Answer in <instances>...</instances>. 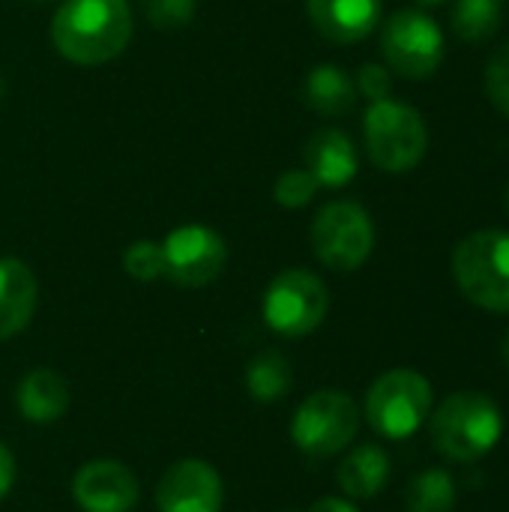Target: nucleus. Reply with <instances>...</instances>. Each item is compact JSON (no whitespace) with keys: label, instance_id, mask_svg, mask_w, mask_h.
Returning a JSON list of instances; mask_svg holds the SVG:
<instances>
[{"label":"nucleus","instance_id":"4be33fe9","mask_svg":"<svg viewBox=\"0 0 509 512\" xmlns=\"http://www.w3.org/2000/svg\"><path fill=\"white\" fill-rule=\"evenodd\" d=\"M123 270L135 279V282H156L165 276V255H162V243L153 240H138L123 252Z\"/></svg>","mask_w":509,"mask_h":512},{"label":"nucleus","instance_id":"bb28decb","mask_svg":"<svg viewBox=\"0 0 509 512\" xmlns=\"http://www.w3.org/2000/svg\"><path fill=\"white\" fill-rule=\"evenodd\" d=\"M12 483H15V456H12V450L0 441V501L9 495Z\"/></svg>","mask_w":509,"mask_h":512},{"label":"nucleus","instance_id":"1a4fd4ad","mask_svg":"<svg viewBox=\"0 0 509 512\" xmlns=\"http://www.w3.org/2000/svg\"><path fill=\"white\" fill-rule=\"evenodd\" d=\"M381 51L393 72L411 81H423L444 60V36L426 12L402 9L390 15L381 30Z\"/></svg>","mask_w":509,"mask_h":512},{"label":"nucleus","instance_id":"ddd939ff","mask_svg":"<svg viewBox=\"0 0 509 512\" xmlns=\"http://www.w3.org/2000/svg\"><path fill=\"white\" fill-rule=\"evenodd\" d=\"M312 27L330 42H360L381 21V0H306Z\"/></svg>","mask_w":509,"mask_h":512},{"label":"nucleus","instance_id":"7c9ffc66","mask_svg":"<svg viewBox=\"0 0 509 512\" xmlns=\"http://www.w3.org/2000/svg\"><path fill=\"white\" fill-rule=\"evenodd\" d=\"M6 96V81H3V75H0V99Z\"/></svg>","mask_w":509,"mask_h":512},{"label":"nucleus","instance_id":"c85d7f7f","mask_svg":"<svg viewBox=\"0 0 509 512\" xmlns=\"http://www.w3.org/2000/svg\"><path fill=\"white\" fill-rule=\"evenodd\" d=\"M501 357H504V363H507L509 369V330L504 333V342H501Z\"/></svg>","mask_w":509,"mask_h":512},{"label":"nucleus","instance_id":"473e14b6","mask_svg":"<svg viewBox=\"0 0 509 512\" xmlns=\"http://www.w3.org/2000/svg\"><path fill=\"white\" fill-rule=\"evenodd\" d=\"M33 3H45V0H33Z\"/></svg>","mask_w":509,"mask_h":512},{"label":"nucleus","instance_id":"0eeeda50","mask_svg":"<svg viewBox=\"0 0 509 512\" xmlns=\"http://www.w3.org/2000/svg\"><path fill=\"white\" fill-rule=\"evenodd\" d=\"M360 432V408L342 390H318L303 399L294 414L291 438L315 459H330L351 447Z\"/></svg>","mask_w":509,"mask_h":512},{"label":"nucleus","instance_id":"a211bd4d","mask_svg":"<svg viewBox=\"0 0 509 512\" xmlns=\"http://www.w3.org/2000/svg\"><path fill=\"white\" fill-rule=\"evenodd\" d=\"M303 102L324 117H342L357 102V84L342 66L321 63L312 66L303 81Z\"/></svg>","mask_w":509,"mask_h":512},{"label":"nucleus","instance_id":"39448f33","mask_svg":"<svg viewBox=\"0 0 509 512\" xmlns=\"http://www.w3.org/2000/svg\"><path fill=\"white\" fill-rule=\"evenodd\" d=\"M432 405L435 393L429 378L417 369H390L366 393V420L381 438L402 441L423 429Z\"/></svg>","mask_w":509,"mask_h":512},{"label":"nucleus","instance_id":"f3484780","mask_svg":"<svg viewBox=\"0 0 509 512\" xmlns=\"http://www.w3.org/2000/svg\"><path fill=\"white\" fill-rule=\"evenodd\" d=\"M387 480H390V456L378 444L354 447L342 459L339 474H336V483L348 501H369V498L381 495Z\"/></svg>","mask_w":509,"mask_h":512},{"label":"nucleus","instance_id":"393cba45","mask_svg":"<svg viewBox=\"0 0 509 512\" xmlns=\"http://www.w3.org/2000/svg\"><path fill=\"white\" fill-rule=\"evenodd\" d=\"M486 93L492 105L509 117V42H504L486 63Z\"/></svg>","mask_w":509,"mask_h":512},{"label":"nucleus","instance_id":"6e6552de","mask_svg":"<svg viewBox=\"0 0 509 512\" xmlns=\"http://www.w3.org/2000/svg\"><path fill=\"white\" fill-rule=\"evenodd\" d=\"M312 249L315 258L336 270H360L375 249V228L369 213L357 201H330L312 219Z\"/></svg>","mask_w":509,"mask_h":512},{"label":"nucleus","instance_id":"5701e85b","mask_svg":"<svg viewBox=\"0 0 509 512\" xmlns=\"http://www.w3.org/2000/svg\"><path fill=\"white\" fill-rule=\"evenodd\" d=\"M318 189H321L318 180L306 168H288L279 174V180L273 186V198H276V204H282L288 210H300L318 195Z\"/></svg>","mask_w":509,"mask_h":512},{"label":"nucleus","instance_id":"f03ea898","mask_svg":"<svg viewBox=\"0 0 509 512\" xmlns=\"http://www.w3.org/2000/svg\"><path fill=\"white\" fill-rule=\"evenodd\" d=\"M429 435L447 462L474 465L498 447L504 435V414L492 396L480 390H459L429 414Z\"/></svg>","mask_w":509,"mask_h":512},{"label":"nucleus","instance_id":"412c9836","mask_svg":"<svg viewBox=\"0 0 509 512\" xmlns=\"http://www.w3.org/2000/svg\"><path fill=\"white\" fill-rule=\"evenodd\" d=\"M504 18V0H456L453 6V30L465 42L489 39Z\"/></svg>","mask_w":509,"mask_h":512},{"label":"nucleus","instance_id":"c756f323","mask_svg":"<svg viewBox=\"0 0 509 512\" xmlns=\"http://www.w3.org/2000/svg\"><path fill=\"white\" fill-rule=\"evenodd\" d=\"M417 3H420V6H441L444 0H417Z\"/></svg>","mask_w":509,"mask_h":512},{"label":"nucleus","instance_id":"b1692460","mask_svg":"<svg viewBox=\"0 0 509 512\" xmlns=\"http://www.w3.org/2000/svg\"><path fill=\"white\" fill-rule=\"evenodd\" d=\"M195 0H144V15L156 30H180L195 18Z\"/></svg>","mask_w":509,"mask_h":512},{"label":"nucleus","instance_id":"2eb2a0df","mask_svg":"<svg viewBox=\"0 0 509 512\" xmlns=\"http://www.w3.org/2000/svg\"><path fill=\"white\" fill-rule=\"evenodd\" d=\"M39 300V285L33 270L18 258H0V339L18 336Z\"/></svg>","mask_w":509,"mask_h":512},{"label":"nucleus","instance_id":"9b49d317","mask_svg":"<svg viewBox=\"0 0 509 512\" xmlns=\"http://www.w3.org/2000/svg\"><path fill=\"white\" fill-rule=\"evenodd\" d=\"M222 501L225 483L204 459H180L165 471L156 489L159 512H219Z\"/></svg>","mask_w":509,"mask_h":512},{"label":"nucleus","instance_id":"9d476101","mask_svg":"<svg viewBox=\"0 0 509 512\" xmlns=\"http://www.w3.org/2000/svg\"><path fill=\"white\" fill-rule=\"evenodd\" d=\"M165 276L180 288H204L216 282L228 264V246L219 231L207 225H180L165 243Z\"/></svg>","mask_w":509,"mask_h":512},{"label":"nucleus","instance_id":"423d86ee","mask_svg":"<svg viewBox=\"0 0 509 512\" xmlns=\"http://www.w3.org/2000/svg\"><path fill=\"white\" fill-rule=\"evenodd\" d=\"M330 309V291L312 270H282L264 291V321L273 333L303 339L315 333Z\"/></svg>","mask_w":509,"mask_h":512},{"label":"nucleus","instance_id":"dca6fc26","mask_svg":"<svg viewBox=\"0 0 509 512\" xmlns=\"http://www.w3.org/2000/svg\"><path fill=\"white\" fill-rule=\"evenodd\" d=\"M15 405L21 417L36 426L57 423L69 408V387L54 369H33L18 381Z\"/></svg>","mask_w":509,"mask_h":512},{"label":"nucleus","instance_id":"4468645a","mask_svg":"<svg viewBox=\"0 0 509 512\" xmlns=\"http://www.w3.org/2000/svg\"><path fill=\"white\" fill-rule=\"evenodd\" d=\"M306 171L318 180L321 189H342L357 177V147L342 129H318L303 147Z\"/></svg>","mask_w":509,"mask_h":512},{"label":"nucleus","instance_id":"2f4dec72","mask_svg":"<svg viewBox=\"0 0 509 512\" xmlns=\"http://www.w3.org/2000/svg\"><path fill=\"white\" fill-rule=\"evenodd\" d=\"M507 210H509V186H507Z\"/></svg>","mask_w":509,"mask_h":512},{"label":"nucleus","instance_id":"f257e3e1","mask_svg":"<svg viewBox=\"0 0 509 512\" xmlns=\"http://www.w3.org/2000/svg\"><path fill=\"white\" fill-rule=\"evenodd\" d=\"M132 30L129 0H63L51 21V42L69 63L102 66L126 51Z\"/></svg>","mask_w":509,"mask_h":512},{"label":"nucleus","instance_id":"a878e982","mask_svg":"<svg viewBox=\"0 0 509 512\" xmlns=\"http://www.w3.org/2000/svg\"><path fill=\"white\" fill-rule=\"evenodd\" d=\"M357 90L369 99V102H378V99H390V87H393V78H390V69L381 66V63H366L360 66V75H357Z\"/></svg>","mask_w":509,"mask_h":512},{"label":"nucleus","instance_id":"6ab92c4d","mask_svg":"<svg viewBox=\"0 0 509 512\" xmlns=\"http://www.w3.org/2000/svg\"><path fill=\"white\" fill-rule=\"evenodd\" d=\"M459 504V486L450 471L426 468L420 471L405 492L408 512H453Z\"/></svg>","mask_w":509,"mask_h":512},{"label":"nucleus","instance_id":"20e7f679","mask_svg":"<svg viewBox=\"0 0 509 512\" xmlns=\"http://www.w3.org/2000/svg\"><path fill=\"white\" fill-rule=\"evenodd\" d=\"M363 135H366L369 159L387 174L414 171L429 147V129L423 114L396 99L369 102Z\"/></svg>","mask_w":509,"mask_h":512},{"label":"nucleus","instance_id":"aec40b11","mask_svg":"<svg viewBox=\"0 0 509 512\" xmlns=\"http://www.w3.org/2000/svg\"><path fill=\"white\" fill-rule=\"evenodd\" d=\"M246 387L258 402H279L291 390V366L282 354L264 351L249 363Z\"/></svg>","mask_w":509,"mask_h":512},{"label":"nucleus","instance_id":"7ed1b4c3","mask_svg":"<svg viewBox=\"0 0 509 512\" xmlns=\"http://www.w3.org/2000/svg\"><path fill=\"white\" fill-rule=\"evenodd\" d=\"M453 276L459 291L480 309L509 315V234L474 231L453 252Z\"/></svg>","mask_w":509,"mask_h":512},{"label":"nucleus","instance_id":"f8f14e48","mask_svg":"<svg viewBox=\"0 0 509 512\" xmlns=\"http://www.w3.org/2000/svg\"><path fill=\"white\" fill-rule=\"evenodd\" d=\"M138 495L135 474L114 459H93L72 480V498L84 512H129Z\"/></svg>","mask_w":509,"mask_h":512},{"label":"nucleus","instance_id":"cd10ccee","mask_svg":"<svg viewBox=\"0 0 509 512\" xmlns=\"http://www.w3.org/2000/svg\"><path fill=\"white\" fill-rule=\"evenodd\" d=\"M306 512H360L348 498H321Z\"/></svg>","mask_w":509,"mask_h":512}]
</instances>
